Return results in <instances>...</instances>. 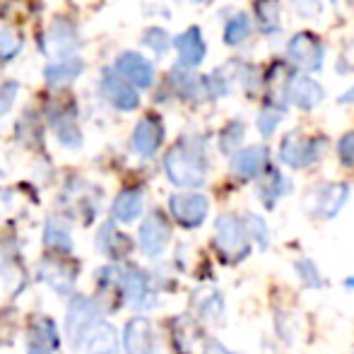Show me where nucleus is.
I'll return each mask as SVG.
<instances>
[{
  "mask_svg": "<svg viewBox=\"0 0 354 354\" xmlns=\"http://www.w3.org/2000/svg\"><path fill=\"white\" fill-rule=\"evenodd\" d=\"M94 321H99L97 304L89 297L75 294L71 306H68V316H66V333H68V337H71L73 347H77L80 337L84 335V330H87Z\"/></svg>",
  "mask_w": 354,
  "mask_h": 354,
  "instance_id": "obj_13",
  "label": "nucleus"
},
{
  "mask_svg": "<svg viewBox=\"0 0 354 354\" xmlns=\"http://www.w3.org/2000/svg\"><path fill=\"white\" fill-rule=\"evenodd\" d=\"M24 39L10 27H0V63H8L22 51Z\"/></svg>",
  "mask_w": 354,
  "mask_h": 354,
  "instance_id": "obj_35",
  "label": "nucleus"
},
{
  "mask_svg": "<svg viewBox=\"0 0 354 354\" xmlns=\"http://www.w3.org/2000/svg\"><path fill=\"white\" fill-rule=\"evenodd\" d=\"M174 46H176V53H178V66L181 68H198L207 56V44L203 39V32L201 27H188L183 34H178L174 39Z\"/></svg>",
  "mask_w": 354,
  "mask_h": 354,
  "instance_id": "obj_16",
  "label": "nucleus"
},
{
  "mask_svg": "<svg viewBox=\"0 0 354 354\" xmlns=\"http://www.w3.org/2000/svg\"><path fill=\"white\" fill-rule=\"evenodd\" d=\"M284 99L301 111H313L326 99V89L321 82L304 73H292L284 82Z\"/></svg>",
  "mask_w": 354,
  "mask_h": 354,
  "instance_id": "obj_6",
  "label": "nucleus"
},
{
  "mask_svg": "<svg viewBox=\"0 0 354 354\" xmlns=\"http://www.w3.org/2000/svg\"><path fill=\"white\" fill-rule=\"evenodd\" d=\"M171 241V227H169V219L164 217V212L152 210L147 217L142 219L140 232H138V243H140V251L147 258H159L167 248V243Z\"/></svg>",
  "mask_w": 354,
  "mask_h": 354,
  "instance_id": "obj_7",
  "label": "nucleus"
},
{
  "mask_svg": "<svg viewBox=\"0 0 354 354\" xmlns=\"http://www.w3.org/2000/svg\"><path fill=\"white\" fill-rule=\"evenodd\" d=\"M123 347H126V354H152L154 352V328L147 316H136L126 323Z\"/></svg>",
  "mask_w": 354,
  "mask_h": 354,
  "instance_id": "obj_19",
  "label": "nucleus"
},
{
  "mask_svg": "<svg viewBox=\"0 0 354 354\" xmlns=\"http://www.w3.org/2000/svg\"><path fill=\"white\" fill-rule=\"evenodd\" d=\"M337 104H354V84L342 94V97H337Z\"/></svg>",
  "mask_w": 354,
  "mask_h": 354,
  "instance_id": "obj_42",
  "label": "nucleus"
},
{
  "mask_svg": "<svg viewBox=\"0 0 354 354\" xmlns=\"http://www.w3.org/2000/svg\"><path fill=\"white\" fill-rule=\"evenodd\" d=\"M39 280L53 289L56 294H73L77 282V266L66 256H46L39 263Z\"/></svg>",
  "mask_w": 354,
  "mask_h": 354,
  "instance_id": "obj_8",
  "label": "nucleus"
},
{
  "mask_svg": "<svg viewBox=\"0 0 354 354\" xmlns=\"http://www.w3.org/2000/svg\"><path fill=\"white\" fill-rule=\"evenodd\" d=\"M251 32H253L251 17H248L246 12H236V15H232V17L227 19V24H224L222 41L227 44V46H232V48L241 46L243 41H248Z\"/></svg>",
  "mask_w": 354,
  "mask_h": 354,
  "instance_id": "obj_31",
  "label": "nucleus"
},
{
  "mask_svg": "<svg viewBox=\"0 0 354 354\" xmlns=\"http://www.w3.org/2000/svg\"><path fill=\"white\" fill-rule=\"evenodd\" d=\"M214 246L222 261L227 263H239L243 258H248L251 253V239H248L246 229H243L241 217L227 212L219 214L214 222Z\"/></svg>",
  "mask_w": 354,
  "mask_h": 354,
  "instance_id": "obj_2",
  "label": "nucleus"
},
{
  "mask_svg": "<svg viewBox=\"0 0 354 354\" xmlns=\"http://www.w3.org/2000/svg\"><path fill=\"white\" fill-rule=\"evenodd\" d=\"M345 287H347V289H354V277H350V280L345 282Z\"/></svg>",
  "mask_w": 354,
  "mask_h": 354,
  "instance_id": "obj_44",
  "label": "nucleus"
},
{
  "mask_svg": "<svg viewBox=\"0 0 354 354\" xmlns=\"http://www.w3.org/2000/svg\"><path fill=\"white\" fill-rule=\"evenodd\" d=\"M289 191H292V183H289V178L284 176L280 169L268 167L266 171L258 176V201H261L263 207H268V210H275L277 203H280Z\"/></svg>",
  "mask_w": 354,
  "mask_h": 354,
  "instance_id": "obj_21",
  "label": "nucleus"
},
{
  "mask_svg": "<svg viewBox=\"0 0 354 354\" xmlns=\"http://www.w3.org/2000/svg\"><path fill=\"white\" fill-rule=\"evenodd\" d=\"M44 243L46 248H51L58 256H66V253L73 251V239L68 227L56 217H48L46 224H44Z\"/></svg>",
  "mask_w": 354,
  "mask_h": 354,
  "instance_id": "obj_30",
  "label": "nucleus"
},
{
  "mask_svg": "<svg viewBox=\"0 0 354 354\" xmlns=\"http://www.w3.org/2000/svg\"><path fill=\"white\" fill-rule=\"evenodd\" d=\"M164 171H167L169 181L174 186L201 188L207 181V171H210V162H207L203 138H181L164 157Z\"/></svg>",
  "mask_w": 354,
  "mask_h": 354,
  "instance_id": "obj_1",
  "label": "nucleus"
},
{
  "mask_svg": "<svg viewBox=\"0 0 354 354\" xmlns=\"http://www.w3.org/2000/svg\"><path fill=\"white\" fill-rule=\"evenodd\" d=\"M337 159H340L342 167L354 169V131H347L337 140Z\"/></svg>",
  "mask_w": 354,
  "mask_h": 354,
  "instance_id": "obj_38",
  "label": "nucleus"
},
{
  "mask_svg": "<svg viewBox=\"0 0 354 354\" xmlns=\"http://www.w3.org/2000/svg\"><path fill=\"white\" fill-rule=\"evenodd\" d=\"M169 210H171V217L181 227L198 229L207 219L210 201L203 193H174L169 198Z\"/></svg>",
  "mask_w": 354,
  "mask_h": 354,
  "instance_id": "obj_9",
  "label": "nucleus"
},
{
  "mask_svg": "<svg viewBox=\"0 0 354 354\" xmlns=\"http://www.w3.org/2000/svg\"><path fill=\"white\" fill-rule=\"evenodd\" d=\"M294 270H297V277L299 282H301V287L306 289H321L323 284H326V280H323L321 270H318L316 261L308 256H301L297 263H294Z\"/></svg>",
  "mask_w": 354,
  "mask_h": 354,
  "instance_id": "obj_34",
  "label": "nucleus"
},
{
  "mask_svg": "<svg viewBox=\"0 0 354 354\" xmlns=\"http://www.w3.org/2000/svg\"><path fill=\"white\" fill-rule=\"evenodd\" d=\"M15 330H17V316L10 308H0V345H8L15 340Z\"/></svg>",
  "mask_w": 354,
  "mask_h": 354,
  "instance_id": "obj_37",
  "label": "nucleus"
},
{
  "mask_svg": "<svg viewBox=\"0 0 354 354\" xmlns=\"http://www.w3.org/2000/svg\"><path fill=\"white\" fill-rule=\"evenodd\" d=\"M256 22L266 37H275L282 32V3L280 0H256L253 3Z\"/></svg>",
  "mask_w": 354,
  "mask_h": 354,
  "instance_id": "obj_26",
  "label": "nucleus"
},
{
  "mask_svg": "<svg viewBox=\"0 0 354 354\" xmlns=\"http://www.w3.org/2000/svg\"><path fill=\"white\" fill-rule=\"evenodd\" d=\"M102 92L118 111H136L140 106V94L131 87L123 77H118L116 73H106L102 80Z\"/></svg>",
  "mask_w": 354,
  "mask_h": 354,
  "instance_id": "obj_22",
  "label": "nucleus"
},
{
  "mask_svg": "<svg viewBox=\"0 0 354 354\" xmlns=\"http://www.w3.org/2000/svg\"><path fill=\"white\" fill-rule=\"evenodd\" d=\"M84 71V63L82 58H66V61H56L51 63V66H46V71H44V80H46L51 87H63V84L73 82V80H77L80 75Z\"/></svg>",
  "mask_w": 354,
  "mask_h": 354,
  "instance_id": "obj_29",
  "label": "nucleus"
},
{
  "mask_svg": "<svg viewBox=\"0 0 354 354\" xmlns=\"http://www.w3.org/2000/svg\"><path fill=\"white\" fill-rule=\"evenodd\" d=\"M287 58L299 71H304V75L321 73L326 63V44L313 32H297L287 41Z\"/></svg>",
  "mask_w": 354,
  "mask_h": 354,
  "instance_id": "obj_4",
  "label": "nucleus"
},
{
  "mask_svg": "<svg viewBox=\"0 0 354 354\" xmlns=\"http://www.w3.org/2000/svg\"><path fill=\"white\" fill-rule=\"evenodd\" d=\"M61 347L58 326L48 316L34 318L27 330V354H56Z\"/></svg>",
  "mask_w": 354,
  "mask_h": 354,
  "instance_id": "obj_14",
  "label": "nucleus"
},
{
  "mask_svg": "<svg viewBox=\"0 0 354 354\" xmlns=\"http://www.w3.org/2000/svg\"><path fill=\"white\" fill-rule=\"evenodd\" d=\"M246 138V123L241 118H232L229 123H224V128L219 131V152L222 154H236L241 149V142Z\"/></svg>",
  "mask_w": 354,
  "mask_h": 354,
  "instance_id": "obj_32",
  "label": "nucleus"
},
{
  "mask_svg": "<svg viewBox=\"0 0 354 354\" xmlns=\"http://www.w3.org/2000/svg\"><path fill=\"white\" fill-rule=\"evenodd\" d=\"M191 3H196V5H210L212 0H191Z\"/></svg>",
  "mask_w": 354,
  "mask_h": 354,
  "instance_id": "obj_43",
  "label": "nucleus"
},
{
  "mask_svg": "<svg viewBox=\"0 0 354 354\" xmlns=\"http://www.w3.org/2000/svg\"><path fill=\"white\" fill-rule=\"evenodd\" d=\"M77 48H80V34L75 29V24L66 17L53 19V24L48 27V32L41 39L44 56H56L58 61H66V58H75Z\"/></svg>",
  "mask_w": 354,
  "mask_h": 354,
  "instance_id": "obj_5",
  "label": "nucleus"
},
{
  "mask_svg": "<svg viewBox=\"0 0 354 354\" xmlns=\"http://www.w3.org/2000/svg\"><path fill=\"white\" fill-rule=\"evenodd\" d=\"M51 126H53V131H56V138L61 145H66V147H71V149H77L80 145H82V133H80L75 111H71V109H53Z\"/></svg>",
  "mask_w": 354,
  "mask_h": 354,
  "instance_id": "obj_24",
  "label": "nucleus"
},
{
  "mask_svg": "<svg viewBox=\"0 0 354 354\" xmlns=\"http://www.w3.org/2000/svg\"><path fill=\"white\" fill-rule=\"evenodd\" d=\"M323 136H301L299 131H289L280 142V162L289 169H308L323 157Z\"/></svg>",
  "mask_w": 354,
  "mask_h": 354,
  "instance_id": "obj_3",
  "label": "nucleus"
},
{
  "mask_svg": "<svg viewBox=\"0 0 354 354\" xmlns=\"http://www.w3.org/2000/svg\"><path fill=\"white\" fill-rule=\"evenodd\" d=\"M142 191L140 188H123L116 198H113V205H111V214L113 219L118 222L128 224V222H136L142 212Z\"/></svg>",
  "mask_w": 354,
  "mask_h": 354,
  "instance_id": "obj_25",
  "label": "nucleus"
},
{
  "mask_svg": "<svg viewBox=\"0 0 354 354\" xmlns=\"http://www.w3.org/2000/svg\"><path fill=\"white\" fill-rule=\"evenodd\" d=\"M289 3L297 10L299 17H304V19H318L323 15L321 0H289Z\"/></svg>",
  "mask_w": 354,
  "mask_h": 354,
  "instance_id": "obj_39",
  "label": "nucleus"
},
{
  "mask_svg": "<svg viewBox=\"0 0 354 354\" xmlns=\"http://www.w3.org/2000/svg\"><path fill=\"white\" fill-rule=\"evenodd\" d=\"M113 68H116L118 77L126 80L133 89H147V87H152V82H154V66L142 53L123 51L121 56L116 58Z\"/></svg>",
  "mask_w": 354,
  "mask_h": 354,
  "instance_id": "obj_10",
  "label": "nucleus"
},
{
  "mask_svg": "<svg viewBox=\"0 0 354 354\" xmlns=\"http://www.w3.org/2000/svg\"><path fill=\"white\" fill-rule=\"evenodd\" d=\"M241 222H243V229H246L248 239L256 241V246L261 248V251H268V248H270V229H268L266 219L256 212H248Z\"/></svg>",
  "mask_w": 354,
  "mask_h": 354,
  "instance_id": "obj_33",
  "label": "nucleus"
},
{
  "mask_svg": "<svg viewBox=\"0 0 354 354\" xmlns=\"http://www.w3.org/2000/svg\"><path fill=\"white\" fill-rule=\"evenodd\" d=\"M287 116V104L284 102H277L275 97H268L263 102L261 111L256 116V128L263 138H270L272 133L277 131V126L282 123V118Z\"/></svg>",
  "mask_w": 354,
  "mask_h": 354,
  "instance_id": "obj_28",
  "label": "nucleus"
},
{
  "mask_svg": "<svg viewBox=\"0 0 354 354\" xmlns=\"http://www.w3.org/2000/svg\"><path fill=\"white\" fill-rule=\"evenodd\" d=\"M193 308H196L198 318L203 321H219L224 313V297L219 289H212V287H205L201 292H196L193 297Z\"/></svg>",
  "mask_w": 354,
  "mask_h": 354,
  "instance_id": "obj_27",
  "label": "nucleus"
},
{
  "mask_svg": "<svg viewBox=\"0 0 354 354\" xmlns=\"http://www.w3.org/2000/svg\"><path fill=\"white\" fill-rule=\"evenodd\" d=\"M169 84L174 87V92L183 99H191V102H205L210 99V89H207V77L188 71V68L174 66L169 73Z\"/></svg>",
  "mask_w": 354,
  "mask_h": 354,
  "instance_id": "obj_17",
  "label": "nucleus"
},
{
  "mask_svg": "<svg viewBox=\"0 0 354 354\" xmlns=\"http://www.w3.org/2000/svg\"><path fill=\"white\" fill-rule=\"evenodd\" d=\"M17 92H19V82H5L3 87H0V118L5 116V113L12 109L15 99H17Z\"/></svg>",
  "mask_w": 354,
  "mask_h": 354,
  "instance_id": "obj_40",
  "label": "nucleus"
},
{
  "mask_svg": "<svg viewBox=\"0 0 354 354\" xmlns=\"http://www.w3.org/2000/svg\"><path fill=\"white\" fill-rule=\"evenodd\" d=\"M142 44L147 48H152L157 56H164V53L169 51V46H171V39H169V34L164 32V29L152 27V29H147V32H145Z\"/></svg>",
  "mask_w": 354,
  "mask_h": 354,
  "instance_id": "obj_36",
  "label": "nucleus"
},
{
  "mask_svg": "<svg viewBox=\"0 0 354 354\" xmlns=\"http://www.w3.org/2000/svg\"><path fill=\"white\" fill-rule=\"evenodd\" d=\"M270 167V149L266 145H251L232 157V174L239 181H253Z\"/></svg>",
  "mask_w": 354,
  "mask_h": 354,
  "instance_id": "obj_12",
  "label": "nucleus"
},
{
  "mask_svg": "<svg viewBox=\"0 0 354 354\" xmlns=\"http://www.w3.org/2000/svg\"><path fill=\"white\" fill-rule=\"evenodd\" d=\"M164 142V126L157 116H145L138 121V126L133 128V149L136 154L149 159L157 154V149Z\"/></svg>",
  "mask_w": 354,
  "mask_h": 354,
  "instance_id": "obj_18",
  "label": "nucleus"
},
{
  "mask_svg": "<svg viewBox=\"0 0 354 354\" xmlns=\"http://www.w3.org/2000/svg\"><path fill=\"white\" fill-rule=\"evenodd\" d=\"M75 350H84L87 354H116L118 330L106 321H94L80 337Z\"/></svg>",
  "mask_w": 354,
  "mask_h": 354,
  "instance_id": "obj_15",
  "label": "nucleus"
},
{
  "mask_svg": "<svg viewBox=\"0 0 354 354\" xmlns=\"http://www.w3.org/2000/svg\"><path fill=\"white\" fill-rule=\"evenodd\" d=\"M350 201V183L333 181L323 183L313 193V214L321 219H335Z\"/></svg>",
  "mask_w": 354,
  "mask_h": 354,
  "instance_id": "obj_11",
  "label": "nucleus"
},
{
  "mask_svg": "<svg viewBox=\"0 0 354 354\" xmlns=\"http://www.w3.org/2000/svg\"><path fill=\"white\" fill-rule=\"evenodd\" d=\"M203 354H234L229 350L224 342H219L217 337H210V340L205 342V347H203Z\"/></svg>",
  "mask_w": 354,
  "mask_h": 354,
  "instance_id": "obj_41",
  "label": "nucleus"
},
{
  "mask_svg": "<svg viewBox=\"0 0 354 354\" xmlns=\"http://www.w3.org/2000/svg\"><path fill=\"white\" fill-rule=\"evenodd\" d=\"M97 251L102 256L111 258V261H121L123 256H128L131 251V241L126 234H121L111 222L102 224L97 232Z\"/></svg>",
  "mask_w": 354,
  "mask_h": 354,
  "instance_id": "obj_23",
  "label": "nucleus"
},
{
  "mask_svg": "<svg viewBox=\"0 0 354 354\" xmlns=\"http://www.w3.org/2000/svg\"><path fill=\"white\" fill-rule=\"evenodd\" d=\"M118 287H121V294L128 299V304H133L136 308H145L149 306V284H147V275L138 268H118Z\"/></svg>",
  "mask_w": 354,
  "mask_h": 354,
  "instance_id": "obj_20",
  "label": "nucleus"
}]
</instances>
